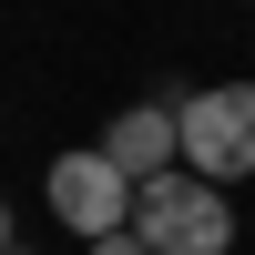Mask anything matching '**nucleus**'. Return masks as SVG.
I'll return each mask as SVG.
<instances>
[{
  "instance_id": "obj_1",
  "label": "nucleus",
  "mask_w": 255,
  "mask_h": 255,
  "mask_svg": "<svg viewBox=\"0 0 255 255\" xmlns=\"http://www.w3.org/2000/svg\"><path fill=\"white\" fill-rule=\"evenodd\" d=\"M133 235L153 255H225L235 245V204H225V184H204V174H153L133 194Z\"/></svg>"
},
{
  "instance_id": "obj_2",
  "label": "nucleus",
  "mask_w": 255,
  "mask_h": 255,
  "mask_svg": "<svg viewBox=\"0 0 255 255\" xmlns=\"http://www.w3.org/2000/svg\"><path fill=\"white\" fill-rule=\"evenodd\" d=\"M174 113H184V174H204V184L255 174V82H204Z\"/></svg>"
},
{
  "instance_id": "obj_3",
  "label": "nucleus",
  "mask_w": 255,
  "mask_h": 255,
  "mask_svg": "<svg viewBox=\"0 0 255 255\" xmlns=\"http://www.w3.org/2000/svg\"><path fill=\"white\" fill-rule=\"evenodd\" d=\"M41 194H51V215L72 225L82 245H102V235H123V225H133V194H143V184L123 174L102 143H82V153H61L51 174H41Z\"/></svg>"
},
{
  "instance_id": "obj_4",
  "label": "nucleus",
  "mask_w": 255,
  "mask_h": 255,
  "mask_svg": "<svg viewBox=\"0 0 255 255\" xmlns=\"http://www.w3.org/2000/svg\"><path fill=\"white\" fill-rule=\"evenodd\" d=\"M102 153H113L133 184L184 174V113H174V102H133V113H113V123H102Z\"/></svg>"
},
{
  "instance_id": "obj_5",
  "label": "nucleus",
  "mask_w": 255,
  "mask_h": 255,
  "mask_svg": "<svg viewBox=\"0 0 255 255\" xmlns=\"http://www.w3.org/2000/svg\"><path fill=\"white\" fill-rule=\"evenodd\" d=\"M92 255H153V245H143V235H133V225H123V235H102Z\"/></svg>"
},
{
  "instance_id": "obj_6",
  "label": "nucleus",
  "mask_w": 255,
  "mask_h": 255,
  "mask_svg": "<svg viewBox=\"0 0 255 255\" xmlns=\"http://www.w3.org/2000/svg\"><path fill=\"white\" fill-rule=\"evenodd\" d=\"M10 255H31V245H10Z\"/></svg>"
}]
</instances>
